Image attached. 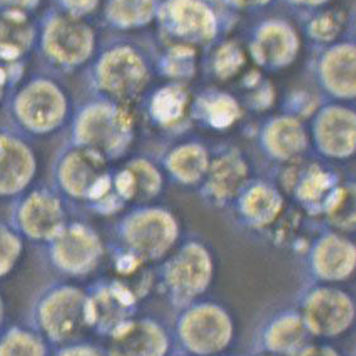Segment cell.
Listing matches in <instances>:
<instances>
[{
  "mask_svg": "<svg viewBox=\"0 0 356 356\" xmlns=\"http://www.w3.org/2000/svg\"><path fill=\"white\" fill-rule=\"evenodd\" d=\"M281 208V200L275 191L267 188H254L244 200V211L258 225L273 220Z\"/></svg>",
  "mask_w": 356,
  "mask_h": 356,
  "instance_id": "484cf974",
  "label": "cell"
},
{
  "mask_svg": "<svg viewBox=\"0 0 356 356\" xmlns=\"http://www.w3.org/2000/svg\"><path fill=\"white\" fill-rule=\"evenodd\" d=\"M314 266L323 278L343 280L354 270V247L341 238H325L317 244L314 253Z\"/></svg>",
  "mask_w": 356,
  "mask_h": 356,
  "instance_id": "2e32d148",
  "label": "cell"
},
{
  "mask_svg": "<svg viewBox=\"0 0 356 356\" xmlns=\"http://www.w3.org/2000/svg\"><path fill=\"white\" fill-rule=\"evenodd\" d=\"M181 343L193 354L211 356L231 343L233 326L229 316L216 306H199L185 314L180 321Z\"/></svg>",
  "mask_w": 356,
  "mask_h": 356,
  "instance_id": "7a4b0ae2",
  "label": "cell"
},
{
  "mask_svg": "<svg viewBox=\"0 0 356 356\" xmlns=\"http://www.w3.org/2000/svg\"><path fill=\"white\" fill-rule=\"evenodd\" d=\"M317 138L323 149L332 155L343 156L355 145V115L345 107L325 108L317 120Z\"/></svg>",
  "mask_w": 356,
  "mask_h": 356,
  "instance_id": "4fadbf2b",
  "label": "cell"
},
{
  "mask_svg": "<svg viewBox=\"0 0 356 356\" xmlns=\"http://www.w3.org/2000/svg\"><path fill=\"white\" fill-rule=\"evenodd\" d=\"M4 82H6V74L0 70V95L3 92V87H4Z\"/></svg>",
  "mask_w": 356,
  "mask_h": 356,
  "instance_id": "60d3db41",
  "label": "cell"
},
{
  "mask_svg": "<svg viewBox=\"0 0 356 356\" xmlns=\"http://www.w3.org/2000/svg\"><path fill=\"white\" fill-rule=\"evenodd\" d=\"M47 49L54 58L76 65L86 60L93 47V33L86 23L76 18L53 20L47 31Z\"/></svg>",
  "mask_w": 356,
  "mask_h": 356,
  "instance_id": "52a82bcc",
  "label": "cell"
},
{
  "mask_svg": "<svg viewBox=\"0 0 356 356\" xmlns=\"http://www.w3.org/2000/svg\"><path fill=\"white\" fill-rule=\"evenodd\" d=\"M306 32L316 42L330 43L343 33L346 24V15L335 8H323L305 17Z\"/></svg>",
  "mask_w": 356,
  "mask_h": 356,
  "instance_id": "603a6c76",
  "label": "cell"
},
{
  "mask_svg": "<svg viewBox=\"0 0 356 356\" xmlns=\"http://www.w3.org/2000/svg\"><path fill=\"white\" fill-rule=\"evenodd\" d=\"M66 3L68 9H71L73 13L86 14L92 12L97 7L99 0H63Z\"/></svg>",
  "mask_w": 356,
  "mask_h": 356,
  "instance_id": "8d00e7d4",
  "label": "cell"
},
{
  "mask_svg": "<svg viewBox=\"0 0 356 356\" xmlns=\"http://www.w3.org/2000/svg\"><path fill=\"white\" fill-rule=\"evenodd\" d=\"M3 1L9 6H13V7L28 8L34 6L37 0H3Z\"/></svg>",
  "mask_w": 356,
  "mask_h": 356,
  "instance_id": "f35d334b",
  "label": "cell"
},
{
  "mask_svg": "<svg viewBox=\"0 0 356 356\" xmlns=\"http://www.w3.org/2000/svg\"><path fill=\"white\" fill-rule=\"evenodd\" d=\"M298 48V34L287 20L270 18L253 26L251 52L259 66L272 70L290 66Z\"/></svg>",
  "mask_w": 356,
  "mask_h": 356,
  "instance_id": "3957f363",
  "label": "cell"
},
{
  "mask_svg": "<svg viewBox=\"0 0 356 356\" xmlns=\"http://www.w3.org/2000/svg\"><path fill=\"white\" fill-rule=\"evenodd\" d=\"M188 92L184 87L169 86L160 90L152 99V113L159 121L170 124L184 115Z\"/></svg>",
  "mask_w": 356,
  "mask_h": 356,
  "instance_id": "cb8c5ba5",
  "label": "cell"
},
{
  "mask_svg": "<svg viewBox=\"0 0 356 356\" xmlns=\"http://www.w3.org/2000/svg\"><path fill=\"white\" fill-rule=\"evenodd\" d=\"M309 332L302 318L287 315L272 323L266 332L264 343L272 354L291 355L304 349Z\"/></svg>",
  "mask_w": 356,
  "mask_h": 356,
  "instance_id": "ffe728a7",
  "label": "cell"
},
{
  "mask_svg": "<svg viewBox=\"0 0 356 356\" xmlns=\"http://www.w3.org/2000/svg\"><path fill=\"white\" fill-rule=\"evenodd\" d=\"M18 252L15 238L6 231H0V273L9 268Z\"/></svg>",
  "mask_w": 356,
  "mask_h": 356,
  "instance_id": "d6a6232c",
  "label": "cell"
},
{
  "mask_svg": "<svg viewBox=\"0 0 356 356\" xmlns=\"http://www.w3.org/2000/svg\"><path fill=\"white\" fill-rule=\"evenodd\" d=\"M31 31L23 15L13 12L0 18V51L18 54L29 43Z\"/></svg>",
  "mask_w": 356,
  "mask_h": 356,
  "instance_id": "d4e9b609",
  "label": "cell"
},
{
  "mask_svg": "<svg viewBox=\"0 0 356 356\" xmlns=\"http://www.w3.org/2000/svg\"><path fill=\"white\" fill-rule=\"evenodd\" d=\"M320 76L329 92L341 99L355 96V47L350 42L330 47L320 62Z\"/></svg>",
  "mask_w": 356,
  "mask_h": 356,
  "instance_id": "8fae6325",
  "label": "cell"
},
{
  "mask_svg": "<svg viewBox=\"0 0 356 356\" xmlns=\"http://www.w3.org/2000/svg\"><path fill=\"white\" fill-rule=\"evenodd\" d=\"M208 113L211 124L217 127H225L231 125L239 115L237 102L229 96H218L208 106Z\"/></svg>",
  "mask_w": 356,
  "mask_h": 356,
  "instance_id": "1f68e13d",
  "label": "cell"
},
{
  "mask_svg": "<svg viewBox=\"0 0 356 356\" xmlns=\"http://www.w3.org/2000/svg\"><path fill=\"white\" fill-rule=\"evenodd\" d=\"M195 63V48L177 44L166 58V68L175 77H188L194 72Z\"/></svg>",
  "mask_w": 356,
  "mask_h": 356,
  "instance_id": "4dcf8cb0",
  "label": "cell"
},
{
  "mask_svg": "<svg viewBox=\"0 0 356 356\" xmlns=\"http://www.w3.org/2000/svg\"><path fill=\"white\" fill-rule=\"evenodd\" d=\"M118 184L121 193L127 198L138 194L150 195L158 189L159 177L152 168L139 163L132 166L130 170L122 172Z\"/></svg>",
  "mask_w": 356,
  "mask_h": 356,
  "instance_id": "83f0119b",
  "label": "cell"
},
{
  "mask_svg": "<svg viewBox=\"0 0 356 356\" xmlns=\"http://www.w3.org/2000/svg\"><path fill=\"white\" fill-rule=\"evenodd\" d=\"M262 356H276V355H275V354H272V353H270V354H266V355H262Z\"/></svg>",
  "mask_w": 356,
  "mask_h": 356,
  "instance_id": "b9f144b4",
  "label": "cell"
},
{
  "mask_svg": "<svg viewBox=\"0 0 356 356\" xmlns=\"http://www.w3.org/2000/svg\"><path fill=\"white\" fill-rule=\"evenodd\" d=\"M168 339L152 323H134L118 334L113 345V356H164Z\"/></svg>",
  "mask_w": 356,
  "mask_h": 356,
  "instance_id": "5bb4252c",
  "label": "cell"
},
{
  "mask_svg": "<svg viewBox=\"0 0 356 356\" xmlns=\"http://www.w3.org/2000/svg\"><path fill=\"white\" fill-rule=\"evenodd\" d=\"M228 7L238 12H259L270 7L275 0H225Z\"/></svg>",
  "mask_w": 356,
  "mask_h": 356,
  "instance_id": "d590c367",
  "label": "cell"
},
{
  "mask_svg": "<svg viewBox=\"0 0 356 356\" xmlns=\"http://www.w3.org/2000/svg\"><path fill=\"white\" fill-rule=\"evenodd\" d=\"M56 253L67 270H86L99 254V243L86 229L72 228L62 234Z\"/></svg>",
  "mask_w": 356,
  "mask_h": 356,
  "instance_id": "ac0fdd59",
  "label": "cell"
},
{
  "mask_svg": "<svg viewBox=\"0 0 356 356\" xmlns=\"http://www.w3.org/2000/svg\"><path fill=\"white\" fill-rule=\"evenodd\" d=\"M22 222L34 237H49L58 231L62 222L60 205L51 197L33 195L23 207Z\"/></svg>",
  "mask_w": 356,
  "mask_h": 356,
  "instance_id": "d6986e66",
  "label": "cell"
},
{
  "mask_svg": "<svg viewBox=\"0 0 356 356\" xmlns=\"http://www.w3.org/2000/svg\"><path fill=\"white\" fill-rule=\"evenodd\" d=\"M156 13V0H110L107 6L108 19L122 28L145 26Z\"/></svg>",
  "mask_w": 356,
  "mask_h": 356,
  "instance_id": "7402d4cb",
  "label": "cell"
},
{
  "mask_svg": "<svg viewBox=\"0 0 356 356\" xmlns=\"http://www.w3.org/2000/svg\"><path fill=\"white\" fill-rule=\"evenodd\" d=\"M170 168L181 180L194 181L199 179L207 168L205 152L197 146L181 147L172 154Z\"/></svg>",
  "mask_w": 356,
  "mask_h": 356,
  "instance_id": "f1b7e54d",
  "label": "cell"
},
{
  "mask_svg": "<svg viewBox=\"0 0 356 356\" xmlns=\"http://www.w3.org/2000/svg\"><path fill=\"white\" fill-rule=\"evenodd\" d=\"M327 188V178L323 174H314L312 177L305 181L301 189L302 197L307 199H315Z\"/></svg>",
  "mask_w": 356,
  "mask_h": 356,
  "instance_id": "e575fe53",
  "label": "cell"
},
{
  "mask_svg": "<svg viewBox=\"0 0 356 356\" xmlns=\"http://www.w3.org/2000/svg\"><path fill=\"white\" fill-rule=\"evenodd\" d=\"M281 1L291 10L301 14L302 18L315 13L320 9L329 7V3H330V0H281Z\"/></svg>",
  "mask_w": 356,
  "mask_h": 356,
  "instance_id": "836d02e7",
  "label": "cell"
},
{
  "mask_svg": "<svg viewBox=\"0 0 356 356\" xmlns=\"http://www.w3.org/2000/svg\"><path fill=\"white\" fill-rule=\"evenodd\" d=\"M130 127L131 120L124 110L110 105H95L81 115L77 136L93 147L113 150L124 143Z\"/></svg>",
  "mask_w": 356,
  "mask_h": 356,
  "instance_id": "8992f818",
  "label": "cell"
},
{
  "mask_svg": "<svg viewBox=\"0 0 356 356\" xmlns=\"http://www.w3.org/2000/svg\"><path fill=\"white\" fill-rule=\"evenodd\" d=\"M33 172V159L17 140L0 138V193H13L26 184Z\"/></svg>",
  "mask_w": 356,
  "mask_h": 356,
  "instance_id": "9a60e30c",
  "label": "cell"
},
{
  "mask_svg": "<svg viewBox=\"0 0 356 356\" xmlns=\"http://www.w3.org/2000/svg\"><path fill=\"white\" fill-rule=\"evenodd\" d=\"M214 71L220 79L233 77L244 65V52L234 42L220 47L214 57Z\"/></svg>",
  "mask_w": 356,
  "mask_h": 356,
  "instance_id": "f546056e",
  "label": "cell"
},
{
  "mask_svg": "<svg viewBox=\"0 0 356 356\" xmlns=\"http://www.w3.org/2000/svg\"><path fill=\"white\" fill-rule=\"evenodd\" d=\"M266 141L275 155L290 158L304 149L306 134L297 120L281 118L268 126Z\"/></svg>",
  "mask_w": 356,
  "mask_h": 356,
  "instance_id": "44dd1931",
  "label": "cell"
},
{
  "mask_svg": "<svg viewBox=\"0 0 356 356\" xmlns=\"http://www.w3.org/2000/svg\"><path fill=\"white\" fill-rule=\"evenodd\" d=\"M245 177V168L234 156L220 159L213 166L211 186L218 195H229L237 191Z\"/></svg>",
  "mask_w": 356,
  "mask_h": 356,
  "instance_id": "4316f807",
  "label": "cell"
},
{
  "mask_svg": "<svg viewBox=\"0 0 356 356\" xmlns=\"http://www.w3.org/2000/svg\"><path fill=\"white\" fill-rule=\"evenodd\" d=\"M70 356H97L93 351H90V350L82 349V350H76V351H73L70 354Z\"/></svg>",
  "mask_w": 356,
  "mask_h": 356,
  "instance_id": "ab89813d",
  "label": "cell"
},
{
  "mask_svg": "<svg viewBox=\"0 0 356 356\" xmlns=\"http://www.w3.org/2000/svg\"><path fill=\"white\" fill-rule=\"evenodd\" d=\"M60 175L67 189L79 197L97 195L106 184L104 161L91 152L72 154L62 166Z\"/></svg>",
  "mask_w": 356,
  "mask_h": 356,
  "instance_id": "7c38bea8",
  "label": "cell"
},
{
  "mask_svg": "<svg viewBox=\"0 0 356 356\" xmlns=\"http://www.w3.org/2000/svg\"><path fill=\"white\" fill-rule=\"evenodd\" d=\"M300 356H339V354L327 346H309L300 351Z\"/></svg>",
  "mask_w": 356,
  "mask_h": 356,
  "instance_id": "74e56055",
  "label": "cell"
},
{
  "mask_svg": "<svg viewBox=\"0 0 356 356\" xmlns=\"http://www.w3.org/2000/svg\"><path fill=\"white\" fill-rule=\"evenodd\" d=\"M211 276V258L204 248L195 244L179 252L168 270L169 284L184 296H193L205 290Z\"/></svg>",
  "mask_w": 356,
  "mask_h": 356,
  "instance_id": "30bf717a",
  "label": "cell"
},
{
  "mask_svg": "<svg viewBox=\"0 0 356 356\" xmlns=\"http://www.w3.org/2000/svg\"><path fill=\"white\" fill-rule=\"evenodd\" d=\"M307 330L320 337H337L348 330L354 320V306L343 292L330 289L317 290L305 307Z\"/></svg>",
  "mask_w": 356,
  "mask_h": 356,
  "instance_id": "5b68a950",
  "label": "cell"
},
{
  "mask_svg": "<svg viewBox=\"0 0 356 356\" xmlns=\"http://www.w3.org/2000/svg\"><path fill=\"white\" fill-rule=\"evenodd\" d=\"M177 237V225L163 211H146L132 218L127 225V239L132 247L146 257H159Z\"/></svg>",
  "mask_w": 356,
  "mask_h": 356,
  "instance_id": "ba28073f",
  "label": "cell"
},
{
  "mask_svg": "<svg viewBox=\"0 0 356 356\" xmlns=\"http://www.w3.org/2000/svg\"><path fill=\"white\" fill-rule=\"evenodd\" d=\"M97 73L102 88L121 99L138 95L149 79L143 57L129 47H119L106 53Z\"/></svg>",
  "mask_w": 356,
  "mask_h": 356,
  "instance_id": "277c9868",
  "label": "cell"
},
{
  "mask_svg": "<svg viewBox=\"0 0 356 356\" xmlns=\"http://www.w3.org/2000/svg\"><path fill=\"white\" fill-rule=\"evenodd\" d=\"M18 113L26 125L35 130H48L65 115V99L56 87L40 82L28 87L18 99Z\"/></svg>",
  "mask_w": 356,
  "mask_h": 356,
  "instance_id": "9c48e42d",
  "label": "cell"
},
{
  "mask_svg": "<svg viewBox=\"0 0 356 356\" xmlns=\"http://www.w3.org/2000/svg\"><path fill=\"white\" fill-rule=\"evenodd\" d=\"M228 4L219 0H164L158 8L163 29L178 44L204 47L213 43L225 26Z\"/></svg>",
  "mask_w": 356,
  "mask_h": 356,
  "instance_id": "6da1fadb",
  "label": "cell"
},
{
  "mask_svg": "<svg viewBox=\"0 0 356 356\" xmlns=\"http://www.w3.org/2000/svg\"><path fill=\"white\" fill-rule=\"evenodd\" d=\"M90 315L85 298L76 291H62L47 304L46 321L60 335L76 330Z\"/></svg>",
  "mask_w": 356,
  "mask_h": 356,
  "instance_id": "e0dca14e",
  "label": "cell"
}]
</instances>
